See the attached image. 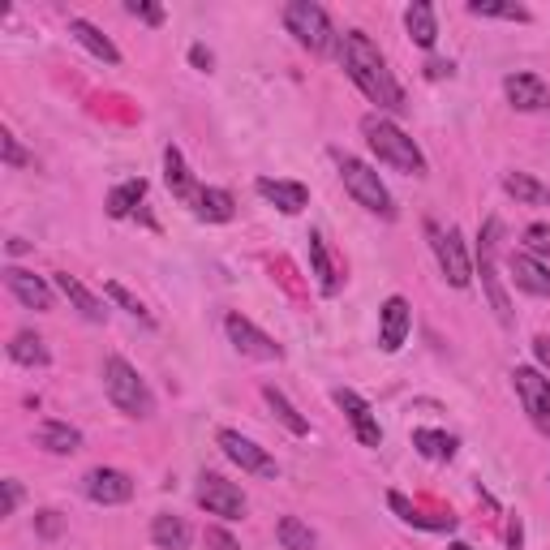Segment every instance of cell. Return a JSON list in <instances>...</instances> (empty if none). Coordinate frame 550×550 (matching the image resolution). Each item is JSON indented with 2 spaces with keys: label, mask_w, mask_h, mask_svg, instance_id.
<instances>
[{
  "label": "cell",
  "mask_w": 550,
  "mask_h": 550,
  "mask_svg": "<svg viewBox=\"0 0 550 550\" xmlns=\"http://www.w3.org/2000/svg\"><path fill=\"white\" fill-rule=\"evenodd\" d=\"M447 550H473L469 542H452V546H447Z\"/></svg>",
  "instance_id": "cell-47"
},
{
  "label": "cell",
  "mask_w": 550,
  "mask_h": 550,
  "mask_svg": "<svg viewBox=\"0 0 550 550\" xmlns=\"http://www.w3.org/2000/svg\"><path fill=\"white\" fill-rule=\"evenodd\" d=\"M426 233H430L434 258H439L447 284H452V288H469L473 284V267H469V254H465V237H460L456 228H439V224H426Z\"/></svg>",
  "instance_id": "cell-7"
},
{
  "label": "cell",
  "mask_w": 550,
  "mask_h": 550,
  "mask_svg": "<svg viewBox=\"0 0 550 550\" xmlns=\"http://www.w3.org/2000/svg\"><path fill=\"white\" fill-rule=\"evenodd\" d=\"M275 538H280L284 550H314V533H310L306 520H297V516H280Z\"/></svg>",
  "instance_id": "cell-34"
},
{
  "label": "cell",
  "mask_w": 550,
  "mask_h": 550,
  "mask_svg": "<svg viewBox=\"0 0 550 550\" xmlns=\"http://www.w3.org/2000/svg\"><path fill=\"white\" fill-rule=\"evenodd\" d=\"M254 190L263 194L271 207H280L284 215H301V211H306V202H310V190H306L301 181H271V177H258Z\"/></svg>",
  "instance_id": "cell-16"
},
{
  "label": "cell",
  "mask_w": 550,
  "mask_h": 550,
  "mask_svg": "<svg viewBox=\"0 0 550 550\" xmlns=\"http://www.w3.org/2000/svg\"><path fill=\"white\" fill-rule=\"evenodd\" d=\"M508 267H512V280L525 288V293H533V297H550V271H546L533 254H512Z\"/></svg>",
  "instance_id": "cell-21"
},
{
  "label": "cell",
  "mask_w": 550,
  "mask_h": 550,
  "mask_svg": "<svg viewBox=\"0 0 550 550\" xmlns=\"http://www.w3.org/2000/svg\"><path fill=\"white\" fill-rule=\"evenodd\" d=\"M361 134H366L370 151L383 159L387 168L396 172H409V177H426V155L417 151V142L404 134L400 125H392L379 112H370V117H361Z\"/></svg>",
  "instance_id": "cell-2"
},
{
  "label": "cell",
  "mask_w": 550,
  "mask_h": 550,
  "mask_svg": "<svg viewBox=\"0 0 550 550\" xmlns=\"http://www.w3.org/2000/svg\"><path fill=\"white\" fill-rule=\"evenodd\" d=\"M198 503L211 516H224V520H241L245 516V495L220 473H202L198 477Z\"/></svg>",
  "instance_id": "cell-8"
},
{
  "label": "cell",
  "mask_w": 550,
  "mask_h": 550,
  "mask_svg": "<svg viewBox=\"0 0 550 550\" xmlns=\"http://www.w3.org/2000/svg\"><path fill=\"white\" fill-rule=\"evenodd\" d=\"M26 250H31V245H26L22 237H13V241H9V254H26Z\"/></svg>",
  "instance_id": "cell-46"
},
{
  "label": "cell",
  "mask_w": 550,
  "mask_h": 550,
  "mask_svg": "<svg viewBox=\"0 0 550 550\" xmlns=\"http://www.w3.org/2000/svg\"><path fill=\"white\" fill-rule=\"evenodd\" d=\"M69 35H74L86 52L95 56V61H104V65H121V52H117V43H112L99 26H91L86 18H69Z\"/></svg>",
  "instance_id": "cell-18"
},
{
  "label": "cell",
  "mask_w": 550,
  "mask_h": 550,
  "mask_svg": "<svg viewBox=\"0 0 550 550\" xmlns=\"http://www.w3.org/2000/svg\"><path fill=\"white\" fill-rule=\"evenodd\" d=\"M190 525H185L181 516H168V512H159L155 520H151V542L159 546V550H190Z\"/></svg>",
  "instance_id": "cell-23"
},
{
  "label": "cell",
  "mask_w": 550,
  "mask_h": 550,
  "mask_svg": "<svg viewBox=\"0 0 550 550\" xmlns=\"http://www.w3.org/2000/svg\"><path fill=\"white\" fill-rule=\"evenodd\" d=\"M473 18H503V22H529V9L516 0H469Z\"/></svg>",
  "instance_id": "cell-32"
},
{
  "label": "cell",
  "mask_w": 550,
  "mask_h": 550,
  "mask_svg": "<svg viewBox=\"0 0 550 550\" xmlns=\"http://www.w3.org/2000/svg\"><path fill=\"white\" fill-rule=\"evenodd\" d=\"M35 443L43 447V452H52V456H74V452H82V434L69 426V422H39V430H35Z\"/></svg>",
  "instance_id": "cell-19"
},
{
  "label": "cell",
  "mask_w": 550,
  "mask_h": 550,
  "mask_svg": "<svg viewBox=\"0 0 550 550\" xmlns=\"http://www.w3.org/2000/svg\"><path fill=\"white\" fill-rule=\"evenodd\" d=\"M525 245H529L533 258L550 254V224H529V228H525Z\"/></svg>",
  "instance_id": "cell-37"
},
{
  "label": "cell",
  "mask_w": 550,
  "mask_h": 550,
  "mask_svg": "<svg viewBox=\"0 0 550 550\" xmlns=\"http://www.w3.org/2000/svg\"><path fill=\"white\" fill-rule=\"evenodd\" d=\"M336 159H340V181L357 198V207H366L370 215H383V220H396V202L387 194V185L379 181V172L353 155H336Z\"/></svg>",
  "instance_id": "cell-4"
},
{
  "label": "cell",
  "mask_w": 550,
  "mask_h": 550,
  "mask_svg": "<svg viewBox=\"0 0 550 550\" xmlns=\"http://www.w3.org/2000/svg\"><path fill=\"white\" fill-rule=\"evenodd\" d=\"M0 490H5V503H0V516H13V512H18V503H22V486L9 477V482H0Z\"/></svg>",
  "instance_id": "cell-38"
},
{
  "label": "cell",
  "mask_w": 550,
  "mask_h": 550,
  "mask_svg": "<svg viewBox=\"0 0 550 550\" xmlns=\"http://www.w3.org/2000/svg\"><path fill=\"white\" fill-rule=\"evenodd\" d=\"M503 91H508L512 108H520V112H538V108L550 104V91H546V82L538 74H508Z\"/></svg>",
  "instance_id": "cell-17"
},
{
  "label": "cell",
  "mask_w": 550,
  "mask_h": 550,
  "mask_svg": "<svg viewBox=\"0 0 550 550\" xmlns=\"http://www.w3.org/2000/svg\"><path fill=\"white\" fill-rule=\"evenodd\" d=\"M387 503H392V512H400L404 525H417V529H447V533L456 529V516H422L404 495H387Z\"/></svg>",
  "instance_id": "cell-28"
},
{
  "label": "cell",
  "mask_w": 550,
  "mask_h": 550,
  "mask_svg": "<svg viewBox=\"0 0 550 550\" xmlns=\"http://www.w3.org/2000/svg\"><path fill=\"white\" fill-rule=\"evenodd\" d=\"M164 181H168V190L177 194V198H194L190 168H185V159H181L177 147H168V151H164Z\"/></svg>",
  "instance_id": "cell-31"
},
{
  "label": "cell",
  "mask_w": 550,
  "mask_h": 550,
  "mask_svg": "<svg viewBox=\"0 0 550 550\" xmlns=\"http://www.w3.org/2000/svg\"><path fill=\"white\" fill-rule=\"evenodd\" d=\"M207 546L211 550H241V542L228 529H207Z\"/></svg>",
  "instance_id": "cell-39"
},
{
  "label": "cell",
  "mask_w": 550,
  "mask_h": 550,
  "mask_svg": "<svg viewBox=\"0 0 550 550\" xmlns=\"http://www.w3.org/2000/svg\"><path fill=\"white\" fill-rule=\"evenodd\" d=\"M533 357H538L542 366L550 370V336H538V340H533Z\"/></svg>",
  "instance_id": "cell-42"
},
{
  "label": "cell",
  "mask_w": 550,
  "mask_h": 550,
  "mask_svg": "<svg viewBox=\"0 0 550 550\" xmlns=\"http://www.w3.org/2000/svg\"><path fill=\"white\" fill-rule=\"evenodd\" d=\"M104 392L125 417H151L155 413V396H151L147 379H142L125 357H108L104 361Z\"/></svg>",
  "instance_id": "cell-3"
},
{
  "label": "cell",
  "mask_w": 550,
  "mask_h": 550,
  "mask_svg": "<svg viewBox=\"0 0 550 550\" xmlns=\"http://www.w3.org/2000/svg\"><path fill=\"white\" fill-rule=\"evenodd\" d=\"M409 327H413L409 301H404V297H387V301H383V323H379L383 353H400V344L409 340Z\"/></svg>",
  "instance_id": "cell-15"
},
{
  "label": "cell",
  "mask_w": 550,
  "mask_h": 550,
  "mask_svg": "<svg viewBox=\"0 0 550 550\" xmlns=\"http://www.w3.org/2000/svg\"><path fill=\"white\" fill-rule=\"evenodd\" d=\"M129 13H134V18H147L151 26L164 22V9H159V5H142V0H129Z\"/></svg>",
  "instance_id": "cell-40"
},
{
  "label": "cell",
  "mask_w": 550,
  "mask_h": 550,
  "mask_svg": "<svg viewBox=\"0 0 550 550\" xmlns=\"http://www.w3.org/2000/svg\"><path fill=\"white\" fill-rule=\"evenodd\" d=\"M508 542H512V550H520V520H512V529H508Z\"/></svg>",
  "instance_id": "cell-45"
},
{
  "label": "cell",
  "mask_w": 550,
  "mask_h": 550,
  "mask_svg": "<svg viewBox=\"0 0 550 550\" xmlns=\"http://www.w3.org/2000/svg\"><path fill=\"white\" fill-rule=\"evenodd\" d=\"M336 404L344 409V417H349V426H353V434L361 439V447H379V443H383V426H379V417H374V409H370V404L361 400L357 392L340 387V392H336Z\"/></svg>",
  "instance_id": "cell-13"
},
{
  "label": "cell",
  "mask_w": 550,
  "mask_h": 550,
  "mask_svg": "<svg viewBox=\"0 0 550 550\" xmlns=\"http://www.w3.org/2000/svg\"><path fill=\"white\" fill-rule=\"evenodd\" d=\"M9 357L18 361V366H48V349H43V340L35 331H18V336L9 340Z\"/></svg>",
  "instance_id": "cell-29"
},
{
  "label": "cell",
  "mask_w": 550,
  "mask_h": 550,
  "mask_svg": "<svg viewBox=\"0 0 550 550\" xmlns=\"http://www.w3.org/2000/svg\"><path fill=\"white\" fill-rule=\"evenodd\" d=\"M0 155H5V164H9V168H26V164H35V159L18 147V138H13L9 129H5V134H0Z\"/></svg>",
  "instance_id": "cell-36"
},
{
  "label": "cell",
  "mask_w": 550,
  "mask_h": 550,
  "mask_svg": "<svg viewBox=\"0 0 550 550\" xmlns=\"http://www.w3.org/2000/svg\"><path fill=\"white\" fill-rule=\"evenodd\" d=\"M413 447L426 460H452L456 456V439L443 430H413Z\"/></svg>",
  "instance_id": "cell-30"
},
{
  "label": "cell",
  "mask_w": 550,
  "mask_h": 550,
  "mask_svg": "<svg viewBox=\"0 0 550 550\" xmlns=\"http://www.w3.org/2000/svg\"><path fill=\"white\" fill-rule=\"evenodd\" d=\"M82 490L91 503H99V508H117V503L134 499V477L125 469H91L82 477Z\"/></svg>",
  "instance_id": "cell-10"
},
{
  "label": "cell",
  "mask_w": 550,
  "mask_h": 550,
  "mask_svg": "<svg viewBox=\"0 0 550 550\" xmlns=\"http://www.w3.org/2000/svg\"><path fill=\"white\" fill-rule=\"evenodd\" d=\"M263 400L271 404V413L280 417V422H284L288 430H293V434H310V422L293 409V404H288V396L280 392V387H271V383H267V387H263Z\"/></svg>",
  "instance_id": "cell-33"
},
{
  "label": "cell",
  "mask_w": 550,
  "mask_h": 550,
  "mask_svg": "<svg viewBox=\"0 0 550 550\" xmlns=\"http://www.w3.org/2000/svg\"><path fill=\"white\" fill-rule=\"evenodd\" d=\"M104 293H108L112 301H117V306H121L125 314H134V318H142V323H151V314H147V310H142V301H138L134 293H129V288H125V284H108V288H104Z\"/></svg>",
  "instance_id": "cell-35"
},
{
  "label": "cell",
  "mask_w": 550,
  "mask_h": 550,
  "mask_svg": "<svg viewBox=\"0 0 550 550\" xmlns=\"http://www.w3.org/2000/svg\"><path fill=\"white\" fill-rule=\"evenodd\" d=\"M56 288H61V293H65L69 301H74V310L86 318V323H104V318H108L104 301H99V297L91 293V288H86V284L78 280V275H56Z\"/></svg>",
  "instance_id": "cell-20"
},
{
  "label": "cell",
  "mask_w": 550,
  "mask_h": 550,
  "mask_svg": "<svg viewBox=\"0 0 550 550\" xmlns=\"http://www.w3.org/2000/svg\"><path fill=\"white\" fill-rule=\"evenodd\" d=\"M404 26H409L417 48H434V39H439V22H434V9L426 0H413V5L404 9Z\"/></svg>",
  "instance_id": "cell-24"
},
{
  "label": "cell",
  "mask_w": 550,
  "mask_h": 550,
  "mask_svg": "<svg viewBox=\"0 0 550 550\" xmlns=\"http://www.w3.org/2000/svg\"><path fill=\"white\" fill-rule=\"evenodd\" d=\"M310 267H314V275H318V288H323V297H336V293H340V275H336V263H331V254H327L323 233H310Z\"/></svg>",
  "instance_id": "cell-25"
},
{
  "label": "cell",
  "mask_w": 550,
  "mask_h": 550,
  "mask_svg": "<svg viewBox=\"0 0 550 550\" xmlns=\"http://www.w3.org/2000/svg\"><path fill=\"white\" fill-rule=\"evenodd\" d=\"M147 198V181H125V185H117V190L108 194V215L112 220H125V215H134V207Z\"/></svg>",
  "instance_id": "cell-27"
},
{
  "label": "cell",
  "mask_w": 550,
  "mask_h": 550,
  "mask_svg": "<svg viewBox=\"0 0 550 550\" xmlns=\"http://www.w3.org/2000/svg\"><path fill=\"white\" fill-rule=\"evenodd\" d=\"M340 61H344L349 78L361 86V95H366L370 104H379L383 112H404V91L392 78V69H387L383 52L370 43V35H361V31L344 35L340 39Z\"/></svg>",
  "instance_id": "cell-1"
},
{
  "label": "cell",
  "mask_w": 550,
  "mask_h": 550,
  "mask_svg": "<svg viewBox=\"0 0 550 550\" xmlns=\"http://www.w3.org/2000/svg\"><path fill=\"white\" fill-rule=\"evenodd\" d=\"M190 61L202 69V74H207V69H211V52L207 48H202V43H198V48H190Z\"/></svg>",
  "instance_id": "cell-43"
},
{
  "label": "cell",
  "mask_w": 550,
  "mask_h": 550,
  "mask_svg": "<svg viewBox=\"0 0 550 550\" xmlns=\"http://www.w3.org/2000/svg\"><path fill=\"white\" fill-rule=\"evenodd\" d=\"M220 447H224V456L233 460V465H241L245 473L275 477V460H271L254 439H245V434H237V430H220Z\"/></svg>",
  "instance_id": "cell-12"
},
{
  "label": "cell",
  "mask_w": 550,
  "mask_h": 550,
  "mask_svg": "<svg viewBox=\"0 0 550 550\" xmlns=\"http://www.w3.org/2000/svg\"><path fill=\"white\" fill-rule=\"evenodd\" d=\"M426 74H430V78H447V74H452V65H447V61H430Z\"/></svg>",
  "instance_id": "cell-44"
},
{
  "label": "cell",
  "mask_w": 550,
  "mask_h": 550,
  "mask_svg": "<svg viewBox=\"0 0 550 550\" xmlns=\"http://www.w3.org/2000/svg\"><path fill=\"white\" fill-rule=\"evenodd\" d=\"M512 379H516V392H520V404H525L529 422L550 439V383L529 366H516Z\"/></svg>",
  "instance_id": "cell-9"
},
{
  "label": "cell",
  "mask_w": 550,
  "mask_h": 550,
  "mask_svg": "<svg viewBox=\"0 0 550 550\" xmlns=\"http://www.w3.org/2000/svg\"><path fill=\"white\" fill-rule=\"evenodd\" d=\"M5 284H9V293L22 301L26 310H52V288H48V280L43 275H35V271H22V267H9L5 271Z\"/></svg>",
  "instance_id": "cell-14"
},
{
  "label": "cell",
  "mask_w": 550,
  "mask_h": 550,
  "mask_svg": "<svg viewBox=\"0 0 550 550\" xmlns=\"http://www.w3.org/2000/svg\"><path fill=\"white\" fill-rule=\"evenodd\" d=\"M224 331H228V340H233V349L245 353V357H254V361H280L284 357L280 344H275L267 331H258L250 318H241V314H228Z\"/></svg>",
  "instance_id": "cell-11"
},
{
  "label": "cell",
  "mask_w": 550,
  "mask_h": 550,
  "mask_svg": "<svg viewBox=\"0 0 550 550\" xmlns=\"http://www.w3.org/2000/svg\"><path fill=\"white\" fill-rule=\"evenodd\" d=\"M35 525H39L43 538H56V533H61V516H56V512H39Z\"/></svg>",
  "instance_id": "cell-41"
},
{
  "label": "cell",
  "mask_w": 550,
  "mask_h": 550,
  "mask_svg": "<svg viewBox=\"0 0 550 550\" xmlns=\"http://www.w3.org/2000/svg\"><path fill=\"white\" fill-rule=\"evenodd\" d=\"M503 190H508L516 202H529V207H546L550 202V190L542 181H533L529 172H508V177H503Z\"/></svg>",
  "instance_id": "cell-26"
},
{
  "label": "cell",
  "mask_w": 550,
  "mask_h": 550,
  "mask_svg": "<svg viewBox=\"0 0 550 550\" xmlns=\"http://www.w3.org/2000/svg\"><path fill=\"white\" fill-rule=\"evenodd\" d=\"M499 220H486L482 237H477V267H482V284H486V297H490V310L503 327L512 323V306H508V293L499 284V271H495V254H499Z\"/></svg>",
  "instance_id": "cell-6"
},
{
  "label": "cell",
  "mask_w": 550,
  "mask_h": 550,
  "mask_svg": "<svg viewBox=\"0 0 550 550\" xmlns=\"http://www.w3.org/2000/svg\"><path fill=\"white\" fill-rule=\"evenodd\" d=\"M233 194L228 190H215V185H207V190H198L194 194V215L198 220H207V224H228L233 220Z\"/></svg>",
  "instance_id": "cell-22"
},
{
  "label": "cell",
  "mask_w": 550,
  "mask_h": 550,
  "mask_svg": "<svg viewBox=\"0 0 550 550\" xmlns=\"http://www.w3.org/2000/svg\"><path fill=\"white\" fill-rule=\"evenodd\" d=\"M284 26L297 35L301 48H310V52H331V43H336L327 9L314 5V0H293V5H284Z\"/></svg>",
  "instance_id": "cell-5"
}]
</instances>
